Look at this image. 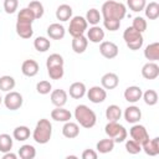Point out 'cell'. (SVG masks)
I'll return each mask as SVG.
<instances>
[{
    "mask_svg": "<svg viewBox=\"0 0 159 159\" xmlns=\"http://www.w3.org/2000/svg\"><path fill=\"white\" fill-rule=\"evenodd\" d=\"M123 40L125 42V45L129 47V50L132 51H137L139 48H142L144 39H143V34L137 31L135 29H133L132 26L127 27L123 32Z\"/></svg>",
    "mask_w": 159,
    "mask_h": 159,
    "instance_id": "obj_4",
    "label": "cell"
},
{
    "mask_svg": "<svg viewBox=\"0 0 159 159\" xmlns=\"http://www.w3.org/2000/svg\"><path fill=\"white\" fill-rule=\"evenodd\" d=\"M30 128L29 127H26V125H19V127H16L15 129H14V132H12V137H14V139H16V140H19V142H25L26 139H29L30 138Z\"/></svg>",
    "mask_w": 159,
    "mask_h": 159,
    "instance_id": "obj_29",
    "label": "cell"
},
{
    "mask_svg": "<svg viewBox=\"0 0 159 159\" xmlns=\"http://www.w3.org/2000/svg\"><path fill=\"white\" fill-rule=\"evenodd\" d=\"M27 7L32 11V14L35 15V19H41V17L43 16L45 10H43V5H42L40 1H37V0H32V1L29 2Z\"/></svg>",
    "mask_w": 159,
    "mask_h": 159,
    "instance_id": "obj_36",
    "label": "cell"
},
{
    "mask_svg": "<svg viewBox=\"0 0 159 159\" xmlns=\"http://www.w3.org/2000/svg\"><path fill=\"white\" fill-rule=\"evenodd\" d=\"M119 84V77L114 72H107L101 78V86L104 89H114Z\"/></svg>",
    "mask_w": 159,
    "mask_h": 159,
    "instance_id": "obj_12",
    "label": "cell"
},
{
    "mask_svg": "<svg viewBox=\"0 0 159 159\" xmlns=\"http://www.w3.org/2000/svg\"><path fill=\"white\" fill-rule=\"evenodd\" d=\"M86 92H87V88H86V84L83 82H73L68 88L70 97H72L73 99L82 98L86 94Z\"/></svg>",
    "mask_w": 159,
    "mask_h": 159,
    "instance_id": "obj_22",
    "label": "cell"
},
{
    "mask_svg": "<svg viewBox=\"0 0 159 159\" xmlns=\"http://www.w3.org/2000/svg\"><path fill=\"white\" fill-rule=\"evenodd\" d=\"M16 82H15V78L9 76V75H5V76H1L0 77V91H4V92H9L11 89H14Z\"/></svg>",
    "mask_w": 159,
    "mask_h": 159,
    "instance_id": "obj_33",
    "label": "cell"
},
{
    "mask_svg": "<svg viewBox=\"0 0 159 159\" xmlns=\"http://www.w3.org/2000/svg\"><path fill=\"white\" fill-rule=\"evenodd\" d=\"M98 154L93 149H84L82 153V159H97Z\"/></svg>",
    "mask_w": 159,
    "mask_h": 159,
    "instance_id": "obj_46",
    "label": "cell"
},
{
    "mask_svg": "<svg viewBox=\"0 0 159 159\" xmlns=\"http://www.w3.org/2000/svg\"><path fill=\"white\" fill-rule=\"evenodd\" d=\"M142 150L150 157H155L159 154V138L155 137L153 139H148L142 144Z\"/></svg>",
    "mask_w": 159,
    "mask_h": 159,
    "instance_id": "obj_16",
    "label": "cell"
},
{
    "mask_svg": "<svg viewBox=\"0 0 159 159\" xmlns=\"http://www.w3.org/2000/svg\"><path fill=\"white\" fill-rule=\"evenodd\" d=\"M1 102H2V98H1V94H0V104H1Z\"/></svg>",
    "mask_w": 159,
    "mask_h": 159,
    "instance_id": "obj_48",
    "label": "cell"
},
{
    "mask_svg": "<svg viewBox=\"0 0 159 159\" xmlns=\"http://www.w3.org/2000/svg\"><path fill=\"white\" fill-rule=\"evenodd\" d=\"M34 47L36 51L39 52H46L47 50H50L51 47V42L47 37H43V36H39L35 39L34 41Z\"/></svg>",
    "mask_w": 159,
    "mask_h": 159,
    "instance_id": "obj_32",
    "label": "cell"
},
{
    "mask_svg": "<svg viewBox=\"0 0 159 159\" xmlns=\"http://www.w3.org/2000/svg\"><path fill=\"white\" fill-rule=\"evenodd\" d=\"M19 0H4V10L6 14H14L17 10Z\"/></svg>",
    "mask_w": 159,
    "mask_h": 159,
    "instance_id": "obj_45",
    "label": "cell"
},
{
    "mask_svg": "<svg viewBox=\"0 0 159 159\" xmlns=\"http://www.w3.org/2000/svg\"><path fill=\"white\" fill-rule=\"evenodd\" d=\"M39 63L35 60H25L21 65V72L26 77H34L39 73Z\"/></svg>",
    "mask_w": 159,
    "mask_h": 159,
    "instance_id": "obj_14",
    "label": "cell"
},
{
    "mask_svg": "<svg viewBox=\"0 0 159 159\" xmlns=\"http://www.w3.org/2000/svg\"><path fill=\"white\" fill-rule=\"evenodd\" d=\"M16 158H17V155L14 154V153H11V150L2 154V159H16Z\"/></svg>",
    "mask_w": 159,
    "mask_h": 159,
    "instance_id": "obj_47",
    "label": "cell"
},
{
    "mask_svg": "<svg viewBox=\"0 0 159 159\" xmlns=\"http://www.w3.org/2000/svg\"><path fill=\"white\" fill-rule=\"evenodd\" d=\"M47 35H48V37L52 39V40H61V39L65 37L66 30H65V27H63L61 24L53 22V24H51V25L47 27Z\"/></svg>",
    "mask_w": 159,
    "mask_h": 159,
    "instance_id": "obj_20",
    "label": "cell"
},
{
    "mask_svg": "<svg viewBox=\"0 0 159 159\" xmlns=\"http://www.w3.org/2000/svg\"><path fill=\"white\" fill-rule=\"evenodd\" d=\"M125 150L129 154H138L142 152V145L134 139H128L125 140Z\"/></svg>",
    "mask_w": 159,
    "mask_h": 159,
    "instance_id": "obj_41",
    "label": "cell"
},
{
    "mask_svg": "<svg viewBox=\"0 0 159 159\" xmlns=\"http://www.w3.org/2000/svg\"><path fill=\"white\" fill-rule=\"evenodd\" d=\"M22 103H24L22 96L19 92H16V91H9L6 93V96L4 97V104L10 111L19 109L22 106Z\"/></svg>",
    "mask_w": 159,
    "mask_h": 159,
    "instance_id": "obj_7",
    "label": "cell"
},
{
    "mask_svg": "<svg viewBox=\"0 0 159 159\" xmlns=\"http://www.w3.org/2000/svg\"><path fill=\"white\" fill-rule=\"evenodd\" d=\"M72 117V113L63 107H56L51 111V118L56 122H68Z\"/></svg>",
    "mask_w": 159,
    "mask_h": 159,
    "instance_id": "obj_23",
    "label": "cell"
},
{
    "mask_svg": "<svg viewBox=\"0 0 159 159\" xmlns=\"http://www.w3.org/2000/svg\"><path fill=\"white\" fill-rule=\"evenodd\" d=\"M147 21H145V19L144 17H142V16H137V17H134L133 19V24H132V27L133 29H135L137 31H139V32H144L145 30H147Z\"/></svg>",
    "mask_w": 159,
    "mask_h": 159,
    "instance_id": "obj_42",
    "label": "cell"
},
{
    "mask_svg": "<svg viewBox=\"0 0 159 159\" xmlns=\"http://www.w3.org/2000/svg\"><path fill=\"white\" fill-rule=\"evenodd\" d=\"M88 46V40L84 35L81 36H76L72 40V50L75 53H83L87 50Z\"/></svg>",
    "mask_w": 159,
    "mask_h": 159,
    "instance_id": "obj_24",
    "label": "cell"
},
{
    "mask_svg": "<svg viewBox=\"0 0 159 159\" xmlns=\"http://www.w3.org/2000/svg\"><path fill=\"white\" fill-rule=\"evenodd\" d=\"M84 19H86V21L88 24H91L93 26V25H98L99 24V21L102 20V15L97 9L92 7L86 12V17Z\"/></svg>",
    "mask_w": 159,
    "mask_h": 159,
    "instance_id": "obj_35",
    "label": "cell"
},
{
    "mask_svg": "<svg viewBox=\"0 0 159 159\" xmlns=\"http://www.w3.org/2000/svg\"><path fill=\"white\" fill-rule=\"evenodd\" d=\"M36 91H37V93H40V94H48V93L52 91V84H51L48 81H46V80L40 81V82H37V84H36Z\"/></svg>",
    "mask_w": 159,
    "mask_h": 159,
    "instance_id": "obj_43",
    "label": "cell"
},
{
    "mask_svg": "<svg viewBox=\"0 0 159 159\" xmlns=\"http://www.w3.org/2000/svg\"><path fill=\"white\" fill-rule=\"evenodd\" d=\"M127 5L132 11L139 12L144 10L147 5V0H127Z\"/></svg>",
    "mask_w": 159,
    "mask_h": 159,
    "instance_id": "obj_40",
    "label": "cell"
},
{
    "mask_svg": "<svg viewBox=\"0 0 159 159\" xmlns=\"http://www.w3.org/2000/svg\"><path fill=\"white\" fill-rule=\"evenodd\" d=\"M87 97L92 103H102L107 98V92L102 86H93L87 92Z\"/></svg>",
    "mask_w": 159,
    "mask_h": 159,
    "instance_id": "obj_11",
    "label": "cell"
},
{
    "mask_svg": "<svg viewBox=\"0 0 159 159\" xmlns=\"http://www.w3.org/2000/svg\"><path fill=\"white\" fill-rule=\"evenodd\" d=\"M118 52H119L118 46L112 41H102L101 45H99V53L103 57L108 58V60H112V58L117 57Z\"/></svg>",
    "mask_w": 159,
    "mask_h": 159,
    "instance_id": "obj_10",
    "label": "cell"
},
{
    "mask_svg": "<svg viewBox=\"0 0 159 159\" xmlns=\"http://www.w3.org/2000/svg\"><path fill=\"white\" fill-rule=\"evenodd\" d=\"M144 12L149 20H157L159 17V4L155 1L147 4L144 7Z\"/></svg>",
    "mask_w": 159,
    "mask_h": 159,
    "instance_id": "obj_30",
    "label": "cell"
},
{
    "mask_svg": "<svg viewBox=\"0 0 159 159\" xmlns=\"http://www.w3.org/2000/svg\"><path fill=\"white\" fill-rule=\"evenodd\" d=\"M142 94H143V91L138 86H129L125 88V91L123 93L124 99L129 103H137L142 98Z\"/></svg>",
    "mask_w": 159,
    "mask_h": 159,
    "instance_id": "obj_13",
    "label": "cell"
},
{
    "mask_svg": "<svg viewBox=\"0 0 159 159\" xmlns=\"http://www.w3.org/2000/svg\"><path fill=\"white\" fill-rule=\"evenodd\" d=\"M114 140L111 138H106V139H101L97 144H96V149L98 153L101 154H107L111 153L114 149Z\"/></svg>",
    "mask_w": 159,
    "mask_h": 159,
    "instance_id": "obj_27",
    "label": "cell"
},
{
    "mask_svg": "<svg viewBox=\"0 0 159 159\" xmlns=\"http://www.w3.org/2000/svg\"><path fill=\"white\" fill-rule=\"evenodd\" d=\"M87 26H88V22L86 21V19L83 16H73L71 20H70V26H68V32L72 37H76V36H81L86 32L87 30Z\"/></svg>",
    "mask_w": 159,
    "mask_h": 159,
    "instance_id": "obj_6",
    "label": "cell"
},
{
    "mask_svg": "<svg viewBox=\"0 0 159 159\" xmlns=\"http://www.w3.org/2000/svg\"><path fill=\"white\" fill-rule=\"evenodd\" d=\"M32 22L31 20H26V19H19L16 21V34L21 37V39H30L34 35V30H32Z\"/></svg>",
    "mask_w": 159,
    "mask_h": 159,
    "instance_id": "obj_8",
    "label": "cell"
},
{
    "mask_svg": "<svg viewBox=\"0 0 159 159\" xmlns=\"http://www.w3.org/2000/svg\"><path fill=\"white\" fill-rule=\"evenodd\" d=\"M52 137V124L48 119L42 118L36 123V127L32 132V139L37 144H46Z\"/></svg>",
    "mask_w": 159,
    "mask_h": 159,
    "instance_id": "obj_3",
    "label": "cell"
},
{
    "mask_svg": "<svg viewBox=\"0 0 159 159\" xmlns=\"http://www.w3.org/2000/svg\"><path fill=\"white\" fill-rule=\"evenodd\" d=\"M142 76L145 80H155L159 76V66L155 62H147L142 67Z\"/></svg>",
    "mask_w": 159,
    "mask_h": 159,
    "instance_id": "obj_15",
    "label": "cell"
},
{
    "mask_svg": "<svg viewBox=\"0 0 159 159\" xmlns=\"http://www.w3.org/2000/svg\"><path fill=\"white\" fill-rule=\"evenodd\" d=\"M127 14V7L124 4L114 1V0H107L103 2L101 7V15L103 19H116V20H123Z\"/></svg>",
    "mask_w": 159,
    "mask_h": 159,
    "instance_id": "obj_1",
    "label": "cell"
},
{
    "mask_svg": "<svg viewBox=\"0 0 159 159\" xmlns=\"http://www.w3.org/2000/svg\"><path fill=\"white\" fill-rule=\"evenodd\" d=\"M19 157L21 159H34L36 157V149L31 144H24L19 149Z\"/></svg>",
    "mask_w": 159,
    "mask_h": 159,
    "instance_id": "obj_31",
    "label": "cell"
},
{
    "mask_svg": "<svg viewBox=\"0 0 159 159\" xmlns=\"http://www.w3.org/2000/svg\"><path fill=\"white\" fill-rule=\"evenodd\" d=\"M129 134H130L132 139L138 142L140 145L149 139V134H148V130L145 129V127L142 124H138V123H134L132 125V128L129 129Z\"/></svg>",
    "mask_w": 159,
    "mask_h": 159,
    "instance_id": "obj_9",
    "label": "cell"
},
{
    "mask_svg": "<svg viewBox=\"0 0 159 159\" xmlns=\"http://www.w3.org/2000/svg\"><path fill=\"white\" fill-rule=\"evenodd\" d=\"M72 17V7L67 4H62L56 9V19L60 21H68Z\"/></svg>",
    "mask_w": 159,
    "mask_h": 159,
    "instance_id": "obj_26",
    "label": "cell"
},
{
    "mask_svg": "<svg viewBox=\"0 0 159 159\" xmlns=\"http://www.w3.org/2000/svg\"><path fill=\"white\" fill-rule=\"evenodd\" d=\"M12 137L10 134H6V133H2L0 134V152L1 153H6V152H10L11 148H12Z\"/></svg>",
    "mask_w": 159,
    "mask_h": 159,
    "instance_id": "obj_34",
    "label": "cell"
},
{
    "mask_svg": "<svg viewBox=\"0 0 159 159\" xmlns=\"http://www.w3.org/2000/svg\"><path fill=\"white\" fill-rule=\"evenodd\" d=\"M65 61H63V57L58 53H52L47 57L46 60V67H53V66H63Z\"/></svg>",
    "mask_w": 159,
    "mask_h": 159,
    "instance_id": "obj_38",
    "label": "cell"
},
{
    "mask_svg": "<svg viewBox=\"0 0 159 159\" xmlns=\"http://www.w3.org/2000/svg\"><path fill=\"white\" fill-rule=\"evenodd\" d=\"M142 118V111L137 107V106H129L125 108L124 111V119L130 123V124H134V123H138Z\"/></svg>",
    "mask_w": 159,
    "mask_h": 159,
    "instance_id": "obj_17",
    "label": "cell"
},
{
    "mask_svg": "<svg viewBox=\"0 0 159 159\" xmlns=\"http://www.w3.org/2000/svg\"><path fill=\"white\" fill-rule=\"evenodd\" d=\"M62 134L63 137L68 138V139H73V138H77L78 134H80V127L77 123L75 122H65L63 127H62Z\"/></svg>",
    "mask_w": 159,
    "mask_h": 159,
    "instance_id": "obj_21",
    "label": "cell"
},
{
    "mask_svg": "<svg viewBox=\"0 0 159 159\" xmlns=\"http://www.w3.org/2000/svg\"><path fill=\"white\" fill-rule=\"evenodd\" d=\"M142 98L144 99V103L148 106H155L158 103V93L154 89H147L143 92Z\"/></svg>",
    "mask_w": 159,
    "mask_h": 159,
    "instance_id": "obj_37",
    "label": "cell"
},
{
    "mask_svg": "<svg viewBox=\"0 0 159 159\" xmlns=\"http://www.w3.org/2000/svg\"><path fill=\"white\" fill-rule=\"evenodd\" d=\"M144 57L152 62H155L159 60V42H152L149 43L144 50Z\"/></svg>",
    "mask_w": 159,
    "mask_h": 159,
    "instance_id": "obj_25",
    "label": "cell"
},
{
    "mask_svg": "<svg viewBox=\"0 0 159 159\" xmlns=\"http://www.w3.org/2000/svg\"><path fill=\"white\" fill-rule=\"evenodd\" d=\"M51 103L56 107H63L67 103V92L65 89H53L51 91Z\"/></svg>",
    "mask_w": 159,
    "mask_h": 159,
    "instance_id": "obj_19",
    "label": "cell"
},
{
    "mask_svg": "<svg viewBox=\"0 0 159 159\" xmlns=\"http://www.w3.org/2000/svg\"><path fill=\"white\" fill-rule=\"evenodd\" d=\"M47 73L51 80H61L65 75V70L63 66H53L47 68Z\"/></svg>",
    "mask_w": 159,
    "mask_h": 159,
    "instance_id": "obj_39",
    "label": "cell"
},
{
    "mask_svg": "<svg viewBox=\"0 0 159 159\" xmlns=\"http://www.w3.org/2000/svg\"><path fill=\"white\" fill-rule=\"evenodd\" d=\"M75 118L77 123L83 128H92L97 123V116L96 113L86 104H78L75 108Z\"/></svg>",
    "mask_w": 159,
    "mask_h": 159,
    "instance_id": "obj_2",
    "label": "cell"
},
{
    "mask_svg": "<svg viewBox=\"0 0 159 159\" xmlns=\"http://www.w3.org/2000/svg\"><path fill=\"white\" fill-rule=\"evenodd\" d=\"M104 132L108 138L113 139L114 143H122L127 139V129L118 122H108L104 127Z\"/></svg>",
    "mask_w": 159,
    "mask_h": 159,
    "instance_id": "obj_5",
    "label": "cell"
},
{
    "mask_svg": "<svg viewBox=\"0 0 159 159\" xmlns=\"http://www.w3.org/2000/svg\"><path fill=\"white\" fill-rule=\"evenodd\" d=\"M122 117V109L117 104H111L106 109V118L108 122H118Z\"/></svg>",
    "mask_w": 159,
    "mask_h": 159,
    "instance_id": "obj_28",
    "label": "cell"
},
{
    "mask_svg": "<svg viewBox=\"0 0 159 159\" xmlns=\"http://www.w3.org/2000/svg\"><path fill=\"white\" fill-rule=\"evenodd\" d=\"M103 26L108 31H117L120 27V21L116 19H103Z\"/></svg>",
    "mask_w": 159,
    "mask_h": 159,
    "instance_id": "obj_44",
    "label": "cell"
},
{
    "mask_svg": "<svg viewBox=\"0 0 159 159\" xmlns=\"http://www.w3.org/2000/svg\"><path fill=\"white\" fill-rule=\"evenodd\" d=\"M103 39H104V30L98 25H93L87 31V40L93 43H99L103 41Z\"/></svg>",
    "mask_w": 159,
    "mask_h": 159,
    "instance_id": "obj_18",
    "label": "cell"
}]
</instances>
